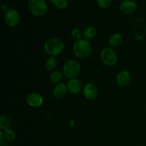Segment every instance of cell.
Here are the masks:
<instances>
[{
    "label": "cell",
    "instance_id": "cell-15",
    "mask_svg": "<svg viewBox=\"0 0 146 146\" xmlns=\"http://www.w3.org/2000/svg\"><path fill=\"white\" fill-rule=\"evenodd\" d=\"M58 66V61L55 56H48L45 61L46 68L48 71H54Z\"/></svg>",
    "mask_w": 146,
    "mask_h": 146
},
{
    "label": "cell",
    "instance_id": "cell-8",
    "mask_svg": "<svg viewBox=\"0 0 146 146\" xmlns=\"http://www.w3.org/2000/svg\"><path fill=\"white\" fill-rule=\"evenodd\" d=\"M136 9L137 4L135 0H123L120 5V11L125 15L133 14Z\"/></svg>",
    "mask_w": 146,
    "mask_h": 146
},
{
    "label": "cell",
    "instance_id": "cell-5",
    "mask_svg": "<svg viewBox=\"0 0 146 146\" xmlns=\"http://www.w3.org/2000/svg\"><path fill=\"white\" fill-rule=\"evenodd\" d=\"M100 58L103 64L108 66H113L115 65L118 60L116 52L112 47H106L101 51Z\"/></svg>",
    "mask_w": 146,
    "mask_h": 146
},
{
    "label": "cell",
    "instance_id": "cell-6",
    "mask_svg": "<svg viewBox=\"0 0 146 146\" xmlns=\"http://www.w3.org/2000/svg\"><path fill=\"white\" fill-rule=\"evenodd\" d=\"M4 21L10 27H14L19 24L20 21V14L17 10L11 9L6 11L4 14Z\"/></svg>",
    "mask_w": 146,
    "mask_h": 146
},
{
    "label": "cell",
    "instance_id": "cell-4",
    "mask_svg": "<svg viewBox=\"0 0 146 146\" xmlns=\"http://www.w3.org/2000/svg\"><path fill=\"white\" fill-rule=\"evenodd\" d=\"M28 8L30 12L36 17H42L47 11L45 0H29Z\"/></svg>",
    "mask_w": 146,
    "mask_h": 146
},
{
    "label": "cell",
    "instance_id": "cell-19",
    "mask_svg": "<svg viewBox=\"0 0 146 146\" xmlns=\"http://www.w3.org/2000/svg\"><path fill=\"white\" fill-rule=\"evenodd\" d=\"M51 1L54 7H56L58 9H64L68 6L67 0H51Z\"/></svg>",
    "mask_w": 146,
    "mask_h": 146
},
{
    "label": "cell",
    "instance_id": "cell-9",
    "mask_svg": "<svg viewBox=\"0 0 146 146\" xmlns=\"http://www.w3.org/2000/svg\"><path fill=\"white\" fill-rule=\"evenodd\" d=\"M98 87L93 83H88L84 88V95L88 100H94L98 96Z\"/></svg>",
    "mask_w": 146,
    "mask_h": 146
},
{
    "label": "cell",
    "instance_id": "cell-23",
    "mask_svg": "<svg viewBox=\"0 0 146 146\" xmlns=\"http://www.w3.org/2000/svg\"><path fill=\"white\" fill-rule=\"evenodd\" d=\"M1 9H2L3 11H5V12L9 10V9H7V6L4 4H1Z\"/></svg>",
    "mask_w": 146,
    "mask_h": 146
},
{
    "label": "cell",
    "instance_id": "cell-1",
    "mask_svg": "<svg viewBox=\"0 0 146 146\" xmlns=\"http://www.w3.org/2000/svg\"><path fill=\"white\" fill-rule=\"evenodd\" d=\"M73 52L77 58H86L92 53V46L88 40L81 39L74 43Z\"/></svg>",
    "mask_w": 146,
    "mask_h": 146
},
{
    "label": "cell",
    "instance_id": "cell-10",
    "mask_svg": "<svg viewBox=\"0 0 146 146\" xmlns=\"http://www.w3.org/2000/svg\"><path fill=\"white\" fill-rule=\"evenodd\" d=\"M68 91L72 94H77L81 91L82 84L81 81L77 78L69 79L66 84Z\"/></svg>",
    "mask_w": 146,
    "mask_h": 146
},
{
    "label": "cell",
    "instance_id": "cell-20",
    "mask_svg": "<svg viewBox=\"0 0 146 146\" xmlns=\"http://www.w3.org/2000/svg\"><path fill=\"white\" fill-rule=\"evenodd\" d=\"M71 36L72 38L75 40L76 41H79V40L82 39V36H83V32L78 28L74 29L71 31Z\"/></svg>",
    "mask_w": 146,
    "mask_h": 146
},
{
    "label": "cell",
    "instance_id": "cell-22",
    "mask_svg": "<svg viewBox=\"0 0 146 146\" xmlns=\"http://www.w3.org/2000/svg\"><path fill=\"white\" fill-rule=\"evenodd\" d=\"M0 146H9L8 143H7L6 141H4V140H1L0 141Z\"/></svg>",
    "mask_w": 146,
    "mask_h": 146
},
{
    "label": "cell",
    "instance_id": "cell-16",
    "mask_svg": "<svg viewBox=\"0 0 146 146\" xmlns=\"http://www.w3.org/2000/svg\"><path fill=\"white\" fill-rule=\"evenodd\" d=\"M11 120L7 115H1L0 118V128L2 131L10 128L11 126Z\"/></svg>",
    "mask_w": 146,
    "mask_h": 146
},
{
    "label": "cell",
    "instance_id": "cell-11",
    "mask_svg": "<svg viewBox=\"0 0 146 146\" xmlns=\"http://www.w3.org/2000/svg\"><path fill=\"white\" fill-rule=\"evenodd\" d=\"M131 81V76L129 71H126V70H123V71H121L118 73L116 77V82L118 86H126L130 84Z\"/></svg>",
    "mask_w": 146,
    "mask_h": 146
},
{
    "label": "cell",
    "instance_id": "cell-7",
    "mask_svg": "<svg viewBox=\"0 0 146 146\" xmlns=\"http://www.w3.org/2000/svg\"><path fill=\"white\" fill-rule=\"evenodd\" d=\"M27 103L32 108H38L44 103V98L41 94L38 93H31L27 97Z\"/></svg>",
    "mask_w": 146,
    "mask_h": 146
},
{
    "label": "cell",
    "instance_id": "cell-3",
    "mask_svg": "<svg viewBox=\"0 0 146 146\" xmlns=\"http://www.w3.org/2000/svg\"><path fill=\"white\" fill-rule=\"evenodd\" d=\"M81 72V64L75 59L66 61L63 67V74L68 79L75 78Z\"/></svg>",
    "mask_w": 146,
    "mask_h": 146
},
{
    "label": "cell",
    "instance_id": "cell-12",
    "mask_svg": "<svg viewBox=\"0 0 146 146\" xmlns=\"http://www.w3.org/2000/svg\"><path fill=\"white\" fill-rule=\"evenodd\" d=\"M67 91H68V88L66 84H62V83L57 84L53 89V95L56 98L60 99L65 96Z\"/></svg>",
    "mask_w": 146,
    "mask_h": 146
},
{
    "label": "cell",
    "instance_id": "cell-13",
    "mask_svg": "<svg viewBox=\"0 0 146 146\" xmlns=\"http://www.w3.org/2000/svg\"><path fill=\"white\" fill-rule=\"evenodd\" d=\"M97 30L94 26H88L84 29L83 32V36L86 40H91L96 36Z\"/></svg>",
    "mask_w": 146,
    "mask_h": 146
},
{
    "label": "cell",
    "instance_id": "cell-14",
    "mask_svg": "<svg viewBox=\"0 0 146 146\" xmlns=\"http://www.w3.org/2000/svg\"><path fill=\"white\" fill-rule=\"evenodd\" d=\"M123 41V36L118 33H115V34H113L112 36L110 38L109 41V45L111 46V47L112 48H115V47H118L122 44Z\"/></svg>",
    "mask_w": 146,
    "mask_h": 146
},
{
    "label": "cell",
    "instance_id": "cell-2",
    "mask_svg": "<svg viewBox=\"0 0 146 146\" xmlns=\"http://www.w3.org/2000/svg\"><path fill=\"white\" fill-rule=\"evenodd\" d=\"M44 51L51 56H56L62 52L64 48V43L58 38H51L44 44Z\"/></svg>",
    "mask_w": 146,
    "mask_h": 146
},
{
    "label": "cell",
    "instance_id": "cell-18",
    "mask_svg": "<svg viewBox=\"0 0 146 146\" xmlns=\"http://www.w3.org/2000/svg\"><path fill=\"white\" fill-rule=\"evenodd\" d=\"M63 76V73L60 71H54L50 75V80L54 84H58L61 80Z\"/></svg>",
    "mask_w": 146,
    "mask_h": 146
},
{
    "label": "cell",
    "instance_id": "cell-21",
    "mask_svg": "<svg viewBox=\"0 0 146 146\" xmlns=\"http://www.w3.org/2000/svg\"><path fill=\"white\" fill-rule=\"evenodd\" d=\"M96 2L101 8L106 9L112 4V0H96Z\"/></svg>",
    "mask_w": 146,
    "mask_h": 146
},
{
    "label": "cell",
    "instance_id": "cell-17",
    "mask_svg": "<svg viewBox=\"0 0 146 146\" xmlns=\"http://www.w3.org/2000/svg\"><path fill=\"white\" fill-rule=\"evenodd\" d=\"M2 131V130H1ZM3 131V133H4V138H5V140L8 142H12L15 140L16 138V135L15 133L11 129V128H8V129L4 130Z\"/></svg>",
    "mask_w": 146,
    "mask_h": 146
}]
</instances>
